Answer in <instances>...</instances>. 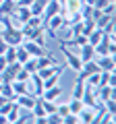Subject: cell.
I'll return each instance as SVG.
<instances>
[{"instance_id": "1f68e13d", "label": "cell", "mask_w": 116, "mask_h": 124, "mask_svg": "<svg viewBox=\"0 0 116 124\" xmlns=\"http://www.w3.org/2000/svg\"><path fill=\"white\" fill-rule=\"evenodd\" d=\"M0 124H8V122H6V116H4V114H0Z\"/></svg>"}, {"instance_id": "30bf717a", "label": "cell", "mask_w": 116, "mask_h": 124, "mask_svg": "<svg viewBox=\"0 0 116 124\" xmlns=\"http://www.w3.org/2000/svg\"><path fill=\"white\" fill-rule=\"evenodd\" d=\"M79 58H81V64L87 62V60H93V58H95L93 46H91V44H83V46L79 48Z\"/></svg>"}, {"instance_id": "ba28073f", "label": "cell", "mask_w": 116, "mask_h": 124, "mask_svg": "<svg viewBox=\"0 0 116 124\" xmlns=\"http://www.w3.org/2000/svg\"><path fill=\"white\" fill-rule=\"evenodd\" d=\"M35 64H37V70H40V68H46V66H54V64H58V60L52 56V54L46 52V54H41V56L35 58Z\"/></svg>"}, {"instance_id": "7c38bea8", "label": "cell", "mask_w": 116, "mask_h": 124, "mask_svg": "<svg viewBox=\"0 0 116 124\" xmlns=\"http://www.w3.org/2000/svg\"><path fill=\"white\" fill-rule=\"evenodd\" d=\"M104 35H106V33H104V31L99 29V27H93V29H91L89 33H87V44H91V46H98L99 41L104 39Z\"/></svg>"}, {"instance_id": "3957f363", "label": "cell", "mask_w": 116, "mask_h": 124, "mask_svg": "<svg viewBox=\"0 0 116 124\" xmlns=\"http://www.w3.org/2000/svg\"><path fill=\"white\" fill-rule=\"evenodd\" d=\"M35 101H37V95H33L31 91L21 93V95H17V97H15V103H17L21 110H31V108L35 106Z\"/></svg>"}, {"instance_id": "4316f807", "label": "cell", "mask_w": 116, "mask_h": 124, "mask_svg": "<svg viewBox=\"0 0 116 124\" xmlns=\"http://www.w3.org/2000/svg\"><path fill=\"white\" fill-rule=\"evenodd\" d=\"M56 112H58V114H60V116H66L68 112H71V110H68V103H58Z\"/></svg>"}, {"instance_id": "d6a6232c", "label": "cell", "mask_w": 116, "mask_h": 124, "mask_svg": "<svg viewBox=\"0 0 116 124\" xmlns=\"http://www.w3.org/2000/svg\"><path fill=\"white\" fill-rule=\"evenodd\" d=\"M58 2H62V0H58Z\"/></svg>"}, {"instance_id": "4fadbf2b", "label": "cell", "mask_w": 116, "mask_h": 124, "mask_svg": "<svg viewBox=\"0 0 116 124\" xmlns=\"http://www.w3.org/2000/svg\"><path fill=\"white\" fill-rule=\"evenodd\" d=\"M15 6H17L15 0H2V2H0V17H10L13 10H15Z\"/></svg>"}, {"instance_id": "8fae6325", "label": "cell", "mask_w": 116, "mask_h": 124, "mask_svg": "<svg viewBox=\"0 0 116 124\" xmlns=\"http://www.w3.org/2000/svg\"><path fill=\"white\" fill-rule=\"evenodd\" d=\"M62 95V87H60V83L58 85H54V87H50V89H44V93H41L40 97H44V99H52V101H56L58 97Z\"/></svg>"}, {"instance_id": "7402d4cb", "label": "cell", "mask_w": 116, "mask_h": 124, "mask_svg": "<svg viewBox=\"0 0 116 124\" xmlns=\"http://www.w3.org/2000/svg\"><path fill=\"white\" fill-rule=\"evenodd\" d=\"M4 58L8 62H17V46H8L4 50Z\"/></svg>"}, {"instance_id": "5b68a950", "label": "cell", "mask_w": 116, "mask_h": 124, "mask_svg": "<svg viewBox=\"0 0 116 124\" xmlns=\"http://www.w3.org/2000/svg\"><path fill=\"white\" fill-rule=\"evenodd\" d=\"M95 62H98L99 70H116V60H114V54H108V56H98L95 58Z\"/></svg>"}, {"instance_id": "d4e9b609", "label": "cell", "mask_w": 116, "mask_h": 124, "mask_svg": "<svg viewBox=\"0 0 116 124\" xmlns=\"http://www.w3.org/2000/svg\"><path fill=\"white\" fill-rule=\"evenodd\" d=\"M102 31L106 33V35H116V21L112 19V21H108L106 25L102 27Z\"/></svg>"}, {"instance_id": "2e32d148", "label": "cell", "mask_w": 116, "mask_h": 124, "mask_svg": "<svg viewBox=\"0 0 116 124\" xmlns=\"http://www.w3.org/2000/svg\"><path fill=\"white\" fill-rule=\"evenodd\" d=\"M0 95H4L6 99H13V101H15V97H17L10 83H2V85H0Z\"/></svg>"}, {"instance_id": "277c9868", "label": "cell", "mask_w": 116, "mask_h": 124, "mask_svg": "<svg viewBox=\"0 0 116 124\" xmlns=\"http://www.w3.org/2000/svg\"><path fill=\"white\" fill-rule=\"evenodd\" d=\"M62 10V2H58V0H48L44 6V15H41V21H48L50 17H54V15H58Z\"/></svg>"}, {"instance_id": "ffe728a7", "label": "cell", "mask_w": 116, "mask_h": 124, "mask_svg": "<svg viewBox=\"0 0 116 124\" xmlns=\"http://www.w3.org/2000/svg\"><path fill=\"white\" fill-rule=\"evenodd\" d=\"M102 106H104V110H106L108 114H116V97H110V99H106V101H102Z\"/></svg>"}, {"instance_id": "52a82bcc", "label": "cell", "mask_w": 116, "mask_h": 124, "mask_svg": "<svg viewBox=\"0 0 116 124\" xmlns=\"http://www.w3.org/2000/svg\"><path fill=\"white\" fill-rule=\"evenodd\" d=\"M64 66H66V64H60V62H58V64H54V66L40 68L37 75H40L41 79H48V77H52V75H62V72H64Z\"/></svg>"}, {"instance_id": "f546056e", "label": "cell", "mask_w": 116, "mask_h": 124, "mask_svg": "<svg viewBox=\"0 0 116 124\" xmlns=\"http://www.w3.org/2000/svg\"><path fill=\"white\" fill-rule=\"evenodd\" d=\"M33 2H35V0H17V4H19V6H31Z\"/></svg>"}, {"instance_id": "83f0119b", "label": "cell", "mask_w": 116, "mask_h": 124, "mask_svg": "<svg viewBox=\"0 0 116 124\" xmlns=\"http://www.w3.org/2000/svg\"><path fill=\"white\" fill-rule=\"evenodd\" d=\"M106 4H108V0H93V8H98V10H102Z\"/></svg>"}, {"instance_id": "cb8c5ba5", "label": "cell", "mask_w": 116, "mask_h": 124, "mask_svg": "<svg viewBox=\"0 0 116 124\" xmlns=\"http://www.w3.org/2000/svg\"><path fill=\"white\" fill-rule=\"evenodd\" d=\"M60 77L62 75H52V77H48V79H44V89H50V87H54V85H58L60 83Z\"/></svg>"}, {"instance_id": "9c48e42d", "label": "cell", "mask_w": 116, "mask_h": 124, "mask_svg": "<svg viewBox=\"0 0 116 124\" xmlns=\"http://www.w3.org/2000/svg\"><path fill=\"white\" fill-rule=\"evenodd\" d=\"M10 17H15V19H17V21L19 23H21V25H23V23H25L27 21V19H29V17H31V10H29V6H15V10H13V15H10Z\"/></svg>"}, {"instance_id": "6da1fadb", "label": "cell", "mask_w": 116, "mask_h": 124, "mask_svg": "<svg viewBox=\"0 0 116 124\" xmlns=\"http://www.w3.org/2000/svg\"><path fill=\"white\" fill-rule=\"evenodd\" d=\"M0 35H2V39H4L8 46H21L23 41H25L21 29H15V27H6V29H2V31H0Z\"/></svg>"}, {"instance_id": "ac0fdd59", "label": "cell", "mask_w": 116, "mask_h": 124, "mask_svg": "<svg viewBox=\"0 0 116 124\" xmlns=\"http://www.w3.org/2000/svg\"><path fill=\"white\" fill-rule=\"evenodd\" d=\"M40 101H41V106H44V112H46V114H52V112H56V108H58V103L52 101V99L40 97Z\"/></svg>"}, {"instance_id": "d6986e66", "label": "cell", "mask_w": 116, "mask_h": 124, "mask_svg": "<svg viewBox=\"0 0 116 124\" xmlns=\"http://www.w3.org/2000/svg\"><path fill=\"white\" fill-rule=\"evenodd\" d=\"M29 58H31V56H29V52L23 48V44L17 46V62H21V64H23V62H27Z\"/></svg>"}, {"instance_id": "8992f818", "label": "cell", "mask_w": 116, "mask_h": 124, "mask_svg": "<svg viewBox=\"0 0 116 124\" xmlns=\"http://www.w3.org/2000/svg\"><path fill=\"white\" fill-rule=\"evenodd\" d=\"M23 48L29 52V56H31V58H37V56H41V54H46L44 46L35 44V41H31V39H25V41H23Z\"/></svg>"}, {"instance_id": "7a4b0ae2", "label": "cell", "mask_w": 116, "mask_h": 124, "mask_svg": "<svg viewBox=\"0 0 116 124\" xmlns=\"http://www.w3.org/2000/svg\"><path fill=\"white\" fill-rule=\"evenodd\" d=\"M58 44H60V41H58ZM60 50H62V54H64L66 66L73 68L75 72H79V70H81V58H79V54L71 52V50H68V46H64V44H60Z\"/></svg>"}, {"instance_id": "44dd1931", "label": "cell", "mask_w": 116, "mask_h": 124, "mask_svg": "<svg viewBox=\"0 0 116 124\" xmlns=\"http://www.w3.org/2000/svg\"><path fill=\"white\" fill-rule=\"evenodd\" d=\"M19 114H21V108L15 103V108L6 114V122H8V124H10V122H17V120H19Z\"/></svg>"}, {"instance_id": "603a6c76", "label": "cell", "mask_w": 116, "mask_h": 124, "mask_svg": "<svg viewBox=\"0 0 116 124\" xmlns=\"http://www.w3.org/2000/svg\"><path fill=\"white\" fill-rule=\"evenodd\" d=\"M21 66L25 68V70L29 72V75H33V72H37V64H35V58H29L27 62H23Z\"/></svg>"}, {"instance_id": "5bb4252c", "label": "cell", "mask_w": 116, "mask_h": 124, "mask_svg": "<svg viewBox=\"0 0 116 124\" xmlns=\"http://www.w3.org/2000/svg\"><path fill=\"white\" fill-rule=\"evenodd\" d=\"M85 87H87V83L77 77V79H75V89H73V97H79L81 99V97H83V93H85Z\"/></svg>"}, {"instance_id": "f1b7e54d", "label": "cell", "mask_w": 116, "mask_h": 124, "mask_svg": "<svg viewBox=\"0 0 116 124\" xmlns=\"http://www.w3.org/2000/svg\"><path fill=\"white\" fill-rule=\"evenodd\" d=\"M6 64H8V60L4 58V54H0V72H2V70L6 68Z\"/></svg>"}, {"instance_id": "e0dca14e", "label": "cell", "mask_w": 116, "mask_h": 124, "mask_svg": "<svg viewBox=\"0 0 116 124\" xmlns=\"http://www.w3.org/2000/svg\"><path fill=\"white\" fill-rule=\"evenodd\" d=\"M68 110H71L73 114H79V112L83 110V101H81L79 97H71V101H68Z\"/></svg>"}, {"instance_id": "836d02e7", "label": "cell", "mask_w": 116, "mask_h": 124, "mask_svg": "<svg viewBox=\"0 0 116 124\" xmlns=\"http://www.w3.org/2000/svg\"><path fill=\"white\" fill-rule=\"evenodd\" d=\"M15 2H17V0H15Z\"/></svg>"}, {"instance_id": "484cf974", "label": "cell", "mask_w": 116, "mask_h": 124, "mask_svg": "<svg viewBox=\"0 0 116 124\" xmlns=\"http://www.w3.org/2000/svg\"><path fill=\"white\" fill-rule=\"evenodd\" d=\"M46 122H48V124H62V116L58 114V112L46 114Z\"/></svg>"}, {"instance_id": "4dcf8cb0", "label": "cell", "mask_w": 116, "mask_h": 124, "mask_svg": "<svg viewBox=\"0 0 116 124\" xmlns=\"http://www.w3.org/2000/svg\"><path fill=\"white\" fill-rule=\"evenodd\" d=\"M8 48V44H6L4 39H2V35H0V54H4V50Z\"/></svg>"}, {"instance_id": "9a60e30c", "label": "cell", "mask_w": 116, "mask_h": 124, "mask_svg": "<svg viewBox=\"0 0 116 124\" xmlns=\"http://www.w3.org/2000/svg\"><path fill=\"white\" fill-rule=\"evenodd\" d=\"M10 85H13V91H15V95H21V93H27L29 91V85L25 83V81H10Z\"/></svg>"}]
</instances>
